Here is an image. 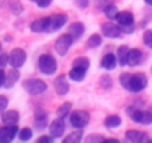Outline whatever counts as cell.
Segmentation results:
<instances>
[{"label": "cell", "mask_w": 152, "mask_h": 143, "mask_svg": "<svg viewBox=\"0 0 152 143\" xmlns=\"http://www.w3.org/2000/svg\"><path fill=\"white\" fill-rule=\"evenodd\" d=\"M119 82L120 86L127 90L128 92L137 94L145 90L148 86V78L143 72H137V74H129V72H124L119 76Z\"/></svg>", "instance_id": "obj_1"}, {"label": "cell", "mask_w": 152, "mask_h": 143, "mask_svg": "<svg viewBox=\"0 0 152 143\" xmlns=\"http://www.w3.org/2000/svg\"><path fill=\"white\" fill-rule=\"evenodd\" d=\"M37 68L44 75H53L58 71V62L51 54H43L37 59Z\"/></svg>", "instance_id": "obj_2"}, {"label": "cell", "mask_w": 152, "mask_h": 143, "mask_svg": "<svg viewBox=\"0 0 152 143\" xmlns=\"http://www.w3.org/2000/svg\"><path fill=\"white\" fill-rule=\"evenodd\" d=\"M21 87L27 94L36 96L44 94L48 88V84L42 79H26L21 83Z\"/></svg>", "instance_id": "obj_3"}, {"label": "cell", "mask_w": 152, "mask_h": 143, "mask_svg": "<svg viewBox=\"0 0 152 143\" xmlns=\"http://www.w3.org/2000/svg\"><path fill=\"white\" fill-rule=\"evenodd\" d=\"M116 23L121 28L123 34L131 35L135 31V16L129 11H120L116 18Z\"/></svg>", "instance_id": "obj_4"}, {"label": "cell", "mask_w": 152, "mask_h": 143, "mask_svg": "<svg viewBox=\"0 0 152 143\" xmlns=\"http://www.w3.org/2000/svg\"><path fill=\"white\" fill-rule=\"evenodd\" d=\"M74 42H75V39L72 37V35L69 34V32L68 34L60 35V36L55 40V51H56V54L60 55L61 58H64V56L68 54L69 48L72 47Z\"/></svg>", "instance_id": "obj_5"}, {"label": "cell", "mask_w": 152, "mask_h": 143, "mask_svg": "<svg viewBox=\"0 0 152 143\" xmlns=\"http://www.w3.org/2000/svg\"><path fill=\"white\" fill-rule=\"evenodd\" d=\"M91 115L86 110H74L69 114V123L74 128H84L89 123Z\"/></svg>", "instance_id": "obj_6"}, {"label": "cell", "mask_w": 152, "mask_h": 143, "mask_svg": "<svg viewBox=\"0 0 152 143\" xmlns=\"http://www.w3.org/2000/svg\"><path fill=\"white\" fill-rule=\"evenodd\" d=\"M8 56H10V66L13 68L20 70L27 62V52L20 47L12 48L11 52L8 54Z\"/></svg>", "instance_id": "obj_7"}, {"label": "cell", "mask_w": 152, "mask_h": 143, "mask_svg": "<svg viewBox=\"0 0 152 143\" xmlns=\"http://www.w3.org/2000/svg\"><path fill=\"white\" fill-rule=\"evenodd\" d=\"M68 21V16L66 13H55V15L50 16V21H48V28H47V34H52L56 32L59 29H61L66 23Z\"/></svg>", "instance_id": "obj_8"}, {"label": "cell", "mask_w": 152, "mask_h": 143, "mask_svg": "<svg viewBox=\"0 0 152 143\" xmlns=\"http://www.w3.org/2000/svg\"><path fill=\"white\" fill-rule=\"evenodd\" d=\"M100 34L103 35L107 39H119L123 34L121 28L119 27V24L111 23V21H107V23H103L102 27H100Z\"/></svg>", "instance_id": "obj_9"}, {"label": "cell", "mask_w": 152, "mask_h": 143, "mask_svg": "<svg viewBox=\"0 0 152 143\" xmlns=\"http://www.w3.org/2000/svg\"><path fill=\"white\" fill-rule=\"evenodd\" d=\"M48 131L50 134L53 136L55 139H59L64 135L66 133V122H64V118H56L51 122L50 127H48Z\"/></svg>", "instance_id": "obj_10"}, {"label": "cell", "mask_w": 152, "mask_h": 143, "mask_svg": "<svg viewBox=\"0 0 152 143\" xmlns=\"http://www.w3.org/2000/svg\"><path fill=\"white\" fill-rule=\"evenodd\" d=\"M19 127L18 126H5L0 127V143H11L18 136Z\"/></svg>", "instance_id": "obj_11"}, {"label": "cell", "mask_w": 152, "mask_h": 143, "mask_svg": "<svg viewBox=\"0 0 152 143\" xmlns=\"http://www.w3.org/2000/svg\"><path fill=\"white\" fill-rule=\"evenodd\" d=\"M53 90L59 96H64L69 92V83L67 80V75H59L53 80Z\"/></svg>", "instance_id": "obj_12"}, {"label": "cell", "mask_w": 152, "mask_h": 143, "mask_svg": "<svg viewBox=\"0 0 152 143\" xmlns=\"http://www.w3.org/2000/svg\"><path fill=\"white\" fill-rule=\"evenodd\" d=\"M34 117V127L36 130H44L48 126V112L44 109H36Z\"/></svg>", "instance_id": "obj_13"}, {"label": "cell", "mask_w": 152, "mask_h": 143, "mask_svg": "<svg viewBox=\"0 0 152 143\" xmlns=\"http://www.w3.org/2000/svg\"><path fill=\"white\" fill-rule=\"evenodd\" d=\"M118 64H119L118 56L112 52L104 54L103 58H102V60H100V67L104 68V70H107V71H112V70H115L116 67H118Z\"/></svg>", "instance_id": "obj_14"}, {"label": "cell", "mask_w": 152, "mask_h": 143, "mask_svg": "<svg viewBox=\"0 0 152 143\" xmlns=\"http://www.w3.org/2000/svg\"><path fill=\"white\" fill-rule=\"evenodd\" d=\"M20 120V114L16 110H5L1 114V123L5 126H18Z\"/></svg>", "instance_id": "obj_15"}, {"label": "cell", "mask_w": 152, "mask_h": 143, "mask_svg": "<svg viewBox=\"0 0 152 143\" xmlns=\"http://www.w3.org/2000/svg\"><path fill=\"white\" fill-rule=\"evenodd\" d=\"M20 79V72L19 68H13L11 67V70L8 72H5V82H4V88L5 90H12L15 87V84Z\"/></svg>", "instance_id": "obj_16"}, {"label": "cell", "mask_w": 152, "mask_h": 143, "mask_svg": "<svg viewBox=\"0 0 152 143\" xmlns=\"http://www.w3.org/2000/svg\"><path fill=\"white\" fill-rule=\"evenodd\" d=\"M126 139L131 143H145L150 141L147 133H143L139 130H128L126 133Z\"/></svg>", "instance_id": "obj_17"}, {"label": "cell", "mask_w": 152, "mask_h": 143, "mask_svg": "<svg viewBox=\"0 0 152 143\" xmlns=\"http://www.w3.org/2000/svg\"><path fill=\"white\" fill-rule=\"evenodd\" d=\"M48 21H50V16L35 19V20L29 24V29H31L32 32H36V34H42V32H45V34H47Z\"/></svg>", "instance_id": "obj_18"}, {"label": "cell", "mask_w": 152, "mask_h": 143, "mask_svg": "<svg viewBox=\"0 0 152 143\" xmlns=\"http://www.w3.org/2000/svg\"><path fill=\"white\" fill-rule=\"evenodd\" d=\"M143 55H144V54H143L139 48H129L128 59H127V66H129V67L139 66L143 60Z\"/></svg>", "instance_id": "obj_19"}, {"label": "cell", "mask_w": 152, "mask_h": 143, "mask_svg": "<svg viewBox=\"0 0 152 143\" xmlns=\"http://www.w3.org/2000/svg\"><path fill=\"white\" fill-rule=\"evenodd\" d=\"M68 32L72 35V37L75 40H79L84 35V32H86V26L81 21H74V23L69 24Z\"/></svg>", "instance_id": "obj_20"}, {"label": "cell", "mask_w": 152, "mask_h": 143, "mask_svg": "<svg viewBox=\"0 0 152 143\" xmlns=\"http://www.w3.org/2000/svg\"><path fill=\"white\" fill-rule=\"evenodd\" d=\"M87 71L88 70L86 68H80V67H72L68 72V78L72 80V82H76V83H80L86 79L87 76Z\"/></svg>", "instance_id": "obj_21"}, {"label": "cell", "mask_w": 152, "mask_h": 143, "mask_svg": "<svg viewBox=\"0 0 152 143\" xmlns=\"http://www.w3.org/2000/svg\"><path fill=\"white\" fill-rule=\"evenodd\" d=\"M126 111H127V115L131 118L132 122L137 123V125H142V122H143V114H144V111H143V110L137 109V107L131 106V107H128Z\"/></svg>", "instance_id": "obj_22"}, {"label": "cell", "mask_w": 152, "mask_h": 143, "mask_svg": "<svg viewBox=\"0 0 152 143\" xmlns=\"http://www.w3.org/2000/svg\"><path fill=\"white\" fill-rule=\"evenodd\" d=\"M63 143H80L83 142V128H75L71 134L61 141Z\"/></svg>", "instance_id": "obj_23"}, {"label": "cell", "mask_w": 152, "mask_h": 143, "mask_svg": "<svg viewBox=\"0 0 152 143\" xmlns=\"http://www.w3.org/2000/svg\"><path fill=\"white\" fill-rule=\"evenodd\" d=\"M128 52H129V48L127 47V45H120V47L116 50V56H118L119 66H120V67H126L127 66Z\"/></svg>", "instance_id": "obj_24"}, {"label": "cell", "mask_w": 152, "mask_h": 143, "mask_svg": "<svg viewBox=\"0 0 152 143\" xmlns=\"http://www.w3.org/2000/svg\"><path fill=\"white\" fill-rule=\"evenodd\" d=\"M71 112H72L71 102H64V103H61L60 106L58 107V110H56V115H58L59 118H64V119H66L67 117H69Z\"/></svg>", "instance_id": "obj_25"}, {"label": "cell", "mask_w": 152, "mask_h": 143, "mask_svg": "<svg viewBox=\"0 0 152 143\" xmlns=\"http://www.w3.org/2000/svg\"><path fill=\"white\" fill-rule=\"evenodd\" d=\"M103 44V35L99 34H92L91 36L87 39V47L95 50V48H99Z\"/></svg>", "instance_id": "obj_26"}, {"label": "cell", "mask_w": 152, "mask_h": 143, "mask_svg": "<svg viewBox=\"0 0 152 143\" xmlns=\"http://www.w3.org/2000/svg\"><path fill=\"white\" fill-rule=\"evenodd\" d=\"M119 12H120V11L118 10V7H116L113 3L108 4L107 7L104 8V11H103V13L105 15V18H107L108 20H116V18H118Z\"/></svg>", "instance_id": "obj_27"}, {"label": "cell", "mask_w": 152, "mask_h": 143, "mask_svg": "<svg viewBox=\"0 0 152 143\" xmlns=\"http://www.w3.org/2000/svg\"><path fill=\"white\" fill-rule=\"evenodd\" d=\"M121 125V118L119 115H108L104 119V126L107 128H118Z\"/></svg>", "instance_id": "obj_28"}, {"label": "cell", "mask_w": 152, "mask_h": 143, "mask_svg": "<svg viewBox=\"0 0 152 143\" xmlns=\"http://www.w3.org/2000/svg\"><path fill=\"white\" fill-rule=\"evenodd\" d=\"M89 66H91V62H89V59L86 58V56H79V58H76L75 60L72 62V67H80V68L88 70Z\"/></svg>", "instance_id": "obj_29"}, {"label": "cell", "mask_w": 152, "mask_h": 143, "mask_svg": "<svg viewBox=\"0 0 152 143\" xmlns=\"http://www.w3.org/2000/svg\"><path fill=\"white\" fill-rule=\"evenodd\" d=\"M18 136L21 142H28V141H31L32 136H34V131H32V128H29V127H23L20 131H19Z\"/></svg>", "instance_id": "obj_30"}, {"label": "cell", "mask_w": 152, "mask_h": 143, "mask_svg": "<svg viewBox=\"0 0 152 143\" xmlns=\"http://www.w3.org/2000/svg\"><path fill=\"white\" fill-rule=\"evenodd\" d=\"M10 10H11V12H12L13 15L19 16V15H21V13L24 12V5L21 4L19 0H13V1L10 4Z\"/></svg>", "instance_id": "obj_31"}, {"label": "cell", "mask_w": 152, "mask_h": 143, "mask_svg": "<svg viewBox=\"0 0 152 143\" xmlns=\"http://www.w3.org/2000/svg\"><path fill=\"white\" fill-rule=\"evenodd\" d=\"M99 84H100V87L104 88V90H110V88L112 87V78H111L110 75H103L99 79Z\"/></svg>", "instance_id": "obj_32"}, {"label": "cell", "mask_w": 152, "mask_h": 143, "mask_svg": "<svg viewBox=\"0 0 152 143\" xmlns=\"http://www.w3.org/2000/svg\"><path fill=\"white\" fill-rule=\"evenodd\" d=\"M104 136L100 134H89L88 136H86L84 142L87 143H104Z\"/></svg>", "instance_id": "obj_33"}, {"label": "cell", "mask_w": 152, "mask_h": 143, "mask_svg": "<svg viewBox=\"0 0 152 143\" xmlns=\"http://www.w3.org/2000/svg\"><path fill=\"white\" fill-rule=\"evenodd\" d=\"M143 43L147 48L152 50V29H147L143 34Z\"/></svg>", "instance_id": "obj_34"}, {"label": "cell", "mask_w": 152, "mask_h": 143, "mask_svg": "<svg viewBox=\"0 0 152 143\" xmlns=\"http://www.w3.org/2000/svg\"><path fill=\"white\" fill-rule=\"evenodd\" d=\"M111 3H112V0H95V7L103 12L104 8L107 7L108 4H111Z\"/></svg>", "instance_id": "obj_35"}, {"label": "cell", "mask_w": 152, "mask_h": 143, "mask_svg": "<svg viewBox=\"0 0 152 143\" xmlns=\"http://www.w3.org/2000/svg\"><path fill=\"white\" fill-rule=\"evenodd\" d=\"M8 104H10V100H8V98L5 95H0V115L3 114V112L7 110Z\"/></svg>", "instance_id": "obj_36"}, {"label": "cell", "mask_w": 152, "mask_h": 143, "mask_svg": "<svg viewBox=\"0 0 152 143\" xmlns=\"http://www.w3.org/2000/svg\"><path fill=\"white\" fill-rule=\"evenodd\" d=\"M29 1L35 3L39 8H48L51 4H52L53 0H29Z\"/></svg>", "instance_id": "obj_37"}, {"label": "cell", "mask_w": 152, "mask_h": 143, "mask_svg": "<svg viewBox=\"0 0 152 143\" xmlns=\"http://www.w3.org/2000/svg\"><path fill=\"white\" fill-rule=\"evenodd\" d=\"M142 125H144V126L152 125V112L151 111H144V114H143V122H142Z\"/></svg>", "instance_id": "obj_38"}, {"label": "cell", "mask_w": 152, "mask_h": 143, "mask_svg": "<svg viewBox=\"0 0 152 143\" xmlns=\"http://www.w3.org/2000/svg\"><path fill=\"white\" fill-rule=\"evenodd\" d=\"M53 139H55V138H53V136L50 134V135H42V136H39L36 142L37 143H52Z\"/></svg>", "instance_id": "obj_39"}, {"label": "cell", "mask_w": 152, "mask_h": 143, "mask_svg": "<svg viewBox=\"0 0 152 143\" xmlns=\"http://www.w3.org/2000/svg\"><path fill=\"white\" fill-rule=\"evenodd\" d=\"M76 7H79L80 10H86L89 5V0H75Z\"/></svg>", "instance_id": "obj_40"}, {"label": "cell", "mask_w": 152, "mask_h": 143, "mask_svg": "<svg viewBox=\"0 0 152 143\" xmlns=\"http://www.w3.org/2000/svg\"><path fill=\"white\" fill-rule=\"evenodd\" d=\"M4 82H5V72L3 68H0V88L4 87Z\"/></svg>", "instance_id": "obj_41"}, {"label": "cell", "mask_w": 152, "mask_h": 143, "mask_svg": "<svg viewBox=\"0 0 152 143\" xmlns=\"http://www.w3.org/2000/svg\"><path fill=\"white\" fill-rule=\"evenodd\" d=\"M120 141H118V139L115 138H108V139H104V143H119Z\"/></svg>", "instance_id": "obj_42"}, {"label": "cell", "mask_w": 152, "mask_h": 143, "mask_svg": "<svg viewBox=\"0 0 152 143\" xmlns=\"http://www.w3.org/2000/svg\"><path fill=\"white\" fill-rule=\"evenodd\" d=\"M145 1V4H148L150 7H152V0H144Z\"/></svg>", "instance_id": "obj_43"}, {"label": "cell", "mask_w": 152, "mask_h": 143, "mask_svg": "<svg viewBox=\"0 0 152 143\" xmlns=\"http://www.w3.org/2000/svg\"><path fill=\"white\" fill-rule=\"evenodd\" d=\"M1 48H3V45H1V43H0V52H1Z\"/></svg>", "instance_id": "obj_44"}, {"label": "cell", "mask_w": 152, "mask_h": 143, "mask_svg": "<svg viewBox=\"0 0 152 143\" xmlns=\"http://www.w3.org/2000/svg\"><path fill=\"white\" fill-rule=\"evenodd\" d=\"M151 72H152V68H151Z\"/></svg>", "instance_id": "obj_45"}]
</instances>
